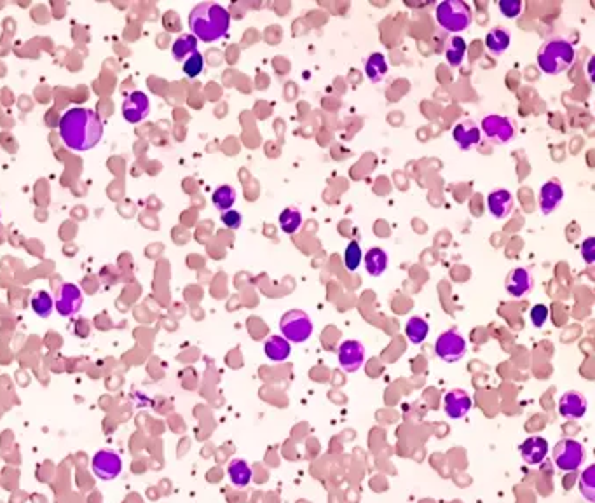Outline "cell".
I'll return each instance as SVG.
<instances>
[{
	"instance_id": "d590c367",
	"label": "cell",
	"mask_w": 595,
	"mask_h": 503,
	"mask_svg": "<svg viewBox=\"0 0 595 503\" xmlns=\"http://www.w3.org/2000/svg\"><path fill=\"white\" fill-rule=\"evenodd\" d=\"M220 219H222V224L227 227V229H232V231L239 229V227H241V224H243V215L236 210L223 211Z\"/></svg>"
},
{
	"instance_id": "8d00e7d4",
	"label": "cell",
	"mask_w": 595,
	"mask_h": 503,
	"mask_svg": "<svg viewBox=\"0 0 595 503\" xmlns=\"http://www.w3.org/2000/svg\"><path fill=\"white\" fill-rule=\"evenodd\" d=\"M581 257L585 259L587 264H592L595 261V239L587 238L581 243Z\"/></svg>"
},
{
	"instance_id": "d6a6232c",
	"label": "cell",
	"mask_w": 595,
	"mask_h": 503,
	"mask_svg": "<svg viewBox=\"0 0 595 503\" xmlns=\"http://www.w3.org/2000/svg\"><path fill=\"white\" fill-rule=\"evenodd\" d=\"M204 70V58L203 54L199 53V51H196L194 54H191V56L187 58L184 62V73L187 77H191V79H194V77L201 75V72Z\"/></svg>"
},
{
	"instance_id": "44dd1931",
	"label": "cell",
	"mask_w": 595,
	"mask_h": 503,
	"mask_svg": "<svg viewBox=\"0 0 595 503\" xmlns=\"http://www.w3.org/2000/svg\"><path fill=\"white\" fill-rule=\"evenodd\" d=\"M227 476H229V480L236 488H246L254 479V470L245 460L236 458L227 465Z\"/></svg>"
},
{
	"instance_id": "cb8c5ba5",
	"label": "cell",
	"mask_w": 595,
	"mask_h": 503,
	"mask_svg": "<svg viewBox=\"0 0 595 503\" xmlns=\"http://www.w3.org/2000/svg\"><path fill=\"white\" fill-rule=\"evenodd\" d=\"M365 75L372 82H380L388 75V62L382 53H372L365 62Z\"/></svg>"
},
{
	"instance_id": "52a82bcc",
	"label": "cell",
	"mask_w": 595,
	"mask_h": 503,
	"mask_svg": "<svg viewBox=\"0 0 595 503\" xmlns=\"http://www.w3.org/2000/svg\"><path fill=\"white\" fill-rule=\"evenodd\" d=\"M466 350H468L466 339L456 329L441 332L437 338V341H435V353L447 364L459 362L466 355Z\"/></svg>"
},
{
	"instance_id": "d4e9b609",
	"label": "cell",
	"mask_w": 595,
	"mask_h": 503,
	"mask_svg": "<svg viewBox=\"0 0 595 503\" xmlns=\"http://www.w3.org/2000/svg\"><path fill=\"white\" fill-rule=\"evenodd\" d=\"M430 334V325L421 316H411L405 325V336L411 344H422Z\"/></svg>"
},
{
	"instance_id": "4dcf8cb0",
	"label": "cell",
	"mask_w": 595,
	"mask_h": 503,
	"mask_svg": "<svg viewBox=\"0 0 595 503\" xmlns=\"http://www.w3.org/2000/svg\"><path fill=\"white\" fill-rule=\"evenodd\" d=\"M361 261H363V250H361L360 243L353 239V242L348 243L344 250V266L348 268V271L353 273V271L360 268Z\"/></svg>"
},
{
	"instance_id": "7402d4cb",
	"label": "cell",
	"mask_w": 595,
	"mask_h": 503,
	"mask_svg": "<svg viewBox=\"0 0 595 503\" xmlns=\"http://www.w3.org/2000/svg\"><path fill=\"white\" fill-rule=\"evenodd\" d=\"M363 262L365 268H367V273L372 274V277H380V274L388 269L389 259L388 254H386L382 248L374 246V248H370L369 252L363 255Z\"/></svg>"
},
{
	"instance_id": "603a6c76",
	"label": "cell",
	"mask_w": 595,
	"mask_h": 503,
	"mask_svg": "<svg viewBox=\"0 0 595 503\" xmlns=\"http://www.w3.org/2000/svg\"><path fill=\"white\" fill-rule=\"evenodd\" d=\"M511 44V35L507 28H492L487 35H485V47H487L489 53L503 54L505 51L510 47Z\"/></svg>"
},
{
	"instance_id": "9a60e30c",
	"label": "cell",
	"mask_w": 595,
	"mask_h": 503,
	"mask_svg": "<svg viewBox=\"0 0 595 503\" xmlns=\"http://www.w3.org/2000/svg\"><path fill=\"white\" fill-rule=\"evenodd\" d=\"M473 402L465 390H450L444 397V411L449 418L461 419L465 418L472 409Z\"/></svg>"
},
{
	"instance_id": "83f0119b",
	"label": "cell",
	"mask_w": 595,
	"mask_h": 503,
	"mask_svg": "<svg viewBox=\"0 0 595 503\" xmlns=\"http://www.w3.org/2000/svg\"><path fill=\"white\" fill-rule=\"evenodd\" d=\"M211 201H213L217 210H220L223 213V211L230 210V208L234 207L236 189L230 187V185H220V187L215 189V192H213Z\"/></svg>"
},
{
	"instance_id": "4316f807",
	"label": "cell",
	"mask_w": 595,
	"mask_h": 503,
	"mask_svg": "<svg viewBox=\"0 0 595 503\" xmlns=\"http://www.w3.org/2000/svg\"><path fill=\"white\" fill-rule=\"evenodd\" d=\"M465 54H466L465 38L457 37V35H454L452 38H449V43H447V47H446V60L452 69L461 67V63H463V60H465Z\"/></svg>"
},
{
	"instance_id": "e575fe53",
	"label": "cell",
	"mask_w": 595,
	"mask_h": 503,
	"mask_svg": "<svg viewBox=\"0 0 595 503\" xmlns=\"http://www.w3.org/2000/svg\"><path fill=\"white\" fill-rule=\"evenodd\" d=\"M529 316L533 325L536 327V329H542L546 320H548V307H546L545 304H536V306L531 307Z\"/></svg>"
},
{
	"instance_id": "1f68e13d",
	"label": "cell",
	"mask_w": 595,
	"mask_h": 503,
	"mask_svg": "<svg viewBox=\"0 0 595 503\" xmlns=\"http://www.w3.org/2000/svg\"><path fill=\"white\" fill-rule=\"evenodd\" d=\"M580 493L590 503L595 502V465H590L583 473H581Z\"/></svg>"
},
{
	"instance_id": "5bb4252c",
	"label": "cell",
	"mask_w": 595,
	"mask_h": 503,
	"mask_svg": "<svg viewBox=\"0 0 595 503\" xmlns=\"http://www.w3.org/2000/svg\"><path fill=\"white\" fill-rule=\"evenodd\" d=\"M520 456L526 461L527 465H539L542 461H545V458L550 453V444L545 437H539V435H534V437L526 438V441L520 444Z\"/></svg>"
},
{
	"instance_id": "8fae6325",
	"label": "cell",
	"mask_w": 595,
	"mask_h": 503,
	"mask_svg": "<svg viewBox=\"0 0 595 503\" xmlns=\"http://www.w3.org/2000/svg\"><path fill=\"white\" fill-rule=\"evenodd\" d=\"M82 292L81 288L73 283H65L60 288V296L54 303V309L62 316H73L81 312Z\"/></svg>"
},
{
	"instance_id": "4fadbf2b",
	"label": "cell",
	"mask_w": 595,
	"mask_h": 503,
	"mask_svg": "<svg viewBox=\"0 0 595 503\" xmlns=\"http://www.w3.org/2000/svg\"><path fill=\"white\" fill-rule=\"evenodd\" d=\"M505 287H507V292L510 294L515 299H522L527 294H531L534 287V278L531 274L529 269L526 268H517L513 271H510L505 280Z\"/></svg>"
},
{
	"instance_id": "ac0fdd59",
	"label": "cell",
	"mask_w": 595,
	"mask_h": 503,
	"mask_svg": "<svg viewBox=\"0 0 595 503\" xmlns=\"http://www.w3.org/2000/svg\"><path fill=\"white\" fill-rule=\"evenodd\" d=\"M587 397L580 392H568L559 400V412L566 419H580L587 414Z\"/></svg>"
},
{
	"instance_id": "2e32d148",
	"label": "cell",
	"mask_w": 595,
	"mask_h": 503,
	"mask_svg": "<svg viewBox=\"0 0 595 503\" xmlns=\"http://www.w3.org/2000/svg\"><path fill=\"white\" fill-rule=\"evenodd\" d=\"M487 208L494 219H507V217L511 215V211L515 210L513 194H511L510 191H507V189H494L487 196Z\"/></svg>"
},
{
	"instance_id": "484cf974",
	"label": "cell",
	"mask_w": 595,
	"mask_h": 503,
	"mask_svg": "<svg viewBox=\"0 0 595 503\" xmlns=\"http://www.w3.org/2000/svg\"><path fill=\"white\" fill-rule=\"evenodd\" d=\"M197 51V38L192 34H184L173 43L171 53L177 62H185L191 54Z\"/></svg>"
},
{
	"instance_id": "8992f818",
	"label": "cell",
	"mask_w": 595,
	"mask_h": 503,
	"mask_svg": "<svg viewBox=\"0 0 595 503\" xmlns=\"http://www.w3.org/2000/svg\"><path fill=\"white\" fill-rule=\"evenodd\" d=\"M280 331L288 342H306L313 334V322L306 312L290 309L281 316Z\"/></svg>"
},
{
	"instance_id": "9c48e42d",
	"label": "cell",
	"mask_w": 595,
	"mask_h": 503,
	"mask_svg": "<svg viewBox=\"0 0 595 503\" xmlns=\"http://www.w3.org/2000/svg\"><path fill=\"white\" fill-rule=\"evenodd\" d=\"M91 469L100 480H114L123 472V458L115 451L101 449L93 456Z\"/></svg>"
},
{
	"instance_id": "ffe728a7",
	"label": "cell",
	"mask_w": 595,
	"mask_h": 503,
	"mask_svg": "<svg viewBox=\"0 0 595 503\" xmlns=\"http://www.w3.org/2000/svg\"><path fill=\"white\" fill-rule=\"evenodd\" d=\"M264 353L269 360L284 362L292 353V344L283 336H269L264 342Z\"/></svg>"
},
{
	"instance_id": "277c9868",
	"label": "cell",
	"mask_w": 595,
	"mask_h": 503,
	"mask_svg": "<svg viewBox=\"0 0 595 503\" xmlns=\"http://www.w3.org/2000/svg\"><path fill=\"white\" fill-rule=\"evenodd\" d=\"M435 16H437V23L446 32H450V34L465 32L466 28H470L473 21L472 9L463 0H446V2H441V4H438Z\"/></svg>"
},
{
	"instance_id": "e0dca14e",
	"label": "cell",
	"mask_w": 595,
	"mask_h": 503,
	"mask_svg": "<svg viewBox=\"0 0 595 503\" xmlns=\"http://www.w3.org/2000/svg\"><path fill=\"white\" fill-rule=\"evenodd\" d=\"M564 200V187L559 180H548L539 189V210L543 215H550L561 207Z\"/></svg>"
},
{
	"instance_id": "6da1fadb",
	"label": "cell",
	"mask_w": 595,
	"mask_h": 503,
	"mask_svg": "<svg viewBox=\"0 0 595 503\" xmlns=\"http://www.w3.org/2000/svg\"><path fill=\"white\" fill-rule=\"evenodd\" d=\"M60 137L72 150H89L104 137V121L93 108L73 107L62 115Z\"/></svg>"
},
{
	"instance_id": "3957f363",
	"label": "cell",
	"mask_w": 595,
	"mask_h": 503,
	"mask_svg": "<svg viewBox=\"0 0 595 503\" xmlns=\"http://www.w3.org/2000/svg\"><path fill=\"white\" fill-rule=\"evenodd\" d=\"M576 60L574 46L569 43L568 38L553 37L548 38L537 51V67L543 70L546 75H561L568 72Z\"/></svg>"
},
{
	"instance_id": "7a4b0ae2",
	"label": "cell",
	"mask_w": 595,
	"mask_h": 503,
	"mask_svg": "<svg viewBox=\"0 0 595 503\" xmlns=\"http://www.w3.org/2000/svg\"><path fill=\"white\" fill-rule=\"evenodd\" d=\"M189 27L192 35L203 43H215L226 37L230 27V14L217 2L197 4L189 14Z\"/></svg>"
},
{
	"instance_id": "ba28073f",
	"label": "cell",
	"mask_w": 595,
	"mask_h": 503,
	"mask_svg": "<svg viewBox=\"0 0 595 503\" xmlns=\"http://www.w3.org/2000/svg\"><path fill=\"white\" fill-rule=\"evenodd\" d=\"M480 131H484L485 139L491 140L492 143H498V145L508 143L515 137L513 123L505 115L491 114L484 117L480 123Z\"/></svg>"
},
{
	"instance_id": "d6986e66",
	"label": "cell",
	"mask_w": 595,
	"mask_h": 503,
	"mask_svg": "<svg viewBox=\"0 0 595 503\" xmlns=\"http://www.w3.org/2000/svg\"><path fill=\"white\" fill-rule=\"evenodd\" d=\"M452 137L461 149L470 150L480 143V140H482V131H480V128L476 126L473 121H465V123H459L454 128Z\"/></svg>"
},
{
	"instance_id": "f546056e",
	"label": "cell",
	"mask_w": 595,
	"mask_h": 503,
	"mask_svg": "<svg viewBox=\"0 0 595 503\" xmlns=\"http://www.w3.org/2000/svg\"><path fill=\"white\" fill-rule=\"evenodd\" d=\"M302 226V215L295 208H284L280 215V227L287 235H295Z\"/></svg>"
},
{
	"instance_id": "f1b7e54d",
	"label": "cell",
	"mask_w": 595,
	"mask_h": 503,
	"mask_svg": "<svg viewBox=\"0 0 595 503\" xmlns=\"http://www.w3.org/2000/svg\"><path fill=\"white\" fill-rule=\"evenodd\" d=\"M30 306L32 309H34L35 315L40 316V318H49L54 312L53 297H51L47 292H44V290L34 294V297H32L30 301Z\"/></svg>"
},
{
	"instance_id": "30bf717a",
	"label": "cell",
	"mask_w": 595,
	"mask_h": 503,
	"mask_svg": "<svg viewBox=\"0 0 595 503\" xmlns=\"http://www.w3.org/2000/svg\"><path fill=\"white\" fill-rule=\"evenodd\" d=\"M337 360L345 373H356L365 364V346L360 341H344L337 348Z\"/></svg>"
},
{
	"instance_id": "7c38bea8",
	"label": "cell",
	"mask_w": 595,
	"mask_h": 503,
	"mask_svg": "<svg viewBox=\"0 0 595 503\" xmlns=\"http://www.w3.org/2000/svg\"><path fill=\"white\" fill-rule=\"evenodd\" d=\"M150 112L149 96L142 91H133L123 104L124 119L131 124L143 121Z\"/></svg>"
},
{
	"instance_id": "5b68a950",
	"label": "cell",
	"mask_w": 595,
	"mask_h": 503,
	"mask_svg": "<svg viewBox=\"0 0 595 503\" xmlns=\"http://www.w3.org/2000/svg\"><path fill=\"white\" fill-rule=\"evenodd\" d=\"M587 460V451L581 442L574 438H562L553 447V461L562 472H576Z\"/></svg>"
},
{
	"instance_id": "836d02e7",
	"label": "cell",
	"mask_w": 595,
	"mask_h": 503,
	"mask_svg": "<svg viewBox=\"0 0 595 503\" xmlns=\"http://www.w3.org/2000/svg\"><path fill=\"white\" fill-rule=\"evenodd\" d=\"M522 2L520 0H501L498 4L499 11L507 19H515L518 18V14L522 12Z\"/></svg>"
}]
</instances>
